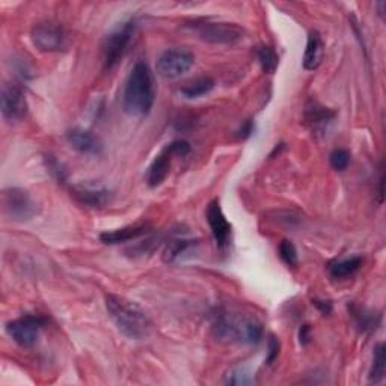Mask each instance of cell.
Returning <instances> with one entry per match:
<instances>
[{
	"label": "cell",
	"instance_id": "1",
	"mask_svg": "<svg viewBox=\"0 0 386 386\" xmlns=\"http://www.w3.org/2000/svg\"><path fill=\"white\" fill-rule=\"evenodd\" d=\"M156 89L150 66L138 62L133 66L123 91V109L128 116L142 118L148 115L154 106Z\"/></svg>",
	"mask_w": 386,
	"mask_h": 386
},
{
	"label": "cell",
	"instance_id": "2",
	"mask_svg": "<svg viewBox=\"0 0 386 386\" xmlns=\"http://www.w3.org/2000/svg\"><path fill=\"white\" fill-rule=\"evenodd\" d=\"M106 310L116 329L128 340H142L148 337L151 320L136 302L118 295H108L106 296Z\"/></svg>",
	"mask_w": 386,
	"mask_h": 386
},
{
	"label": "cell",
	"instance_id": "3",
	"mask_svg": "<svg viewBox=\"0 0 386 386\" xmlns=\"http://www.w3.org/2000/svg\"><path fill=\"white\" fill-rule=\"evenodd\" d=\"M213 330L220 341L257 344L263 337V325L255 317L228 310H218L213 315Z\"/></svg>",
	"mask_w": 386,
	"mask_h": 386
},
{
	"label": "cell",
	"instance_id": "4",
	"mask_svg": "<svg viewBox=\"0 0 386 386\" xmlns=\"http://www.w3.org/2000/svg\"><path fill=\"white\" fill-rule=\"evenodd\" d=\"M191 153V145L186 141H174L168 143L165 148L156 156L148 171H146V184L150 188H158L169 176L172 161L176 156H188Z\"/></svg>",
	"mask_w": 386,
	"mask_h": 386
},
{
	"label": "cell",
	"instance_id": "5",
	"mask_svg": "<svg viewBox=\"0 0 386 386\" xmlns=\"http://www.w3.org/2000/svg\"><path fill=\"white\" fill-rule=\"evenodd\" d=\"M136 28H138L136 20H128L106 38L103 46V59L106 70H112L113 66L123 59L124 53L127 51V47L131 43V38L135 35Z\"/></svg>",
	"mask_w": 386,
	"mask_h": 386
},
{
	"label": "cell",
	"instance_id": "6",
	"mask_svg": "<svg viewBox=\"0 0 386 386\" xmlns=\"http://www.w3.org/2000/svg\"><path fill=\"white\" fill-rule=\"evenodd\" d=\"M2 204L5 215L14 222H29L36 213L38 205L31 193L20 188H9L2 193Z\"/></svg>",
	"mask_w": 386,
	"mask_h": 386
},
{
	"label": "cell",
	"instance_id": "7",
	"mask_svg": "<svg viewBox=\"0 0 386 386\" xmlns=\"http://www.w3.org/2000/svg\"><path fill=\"white\" fill-rule=\"evenodd\" d=\"M31 38L34 46L43 53H56L68 47V34L55 21L36 23Z\"/></svg>",
	"mask_w": 386,
	"mask_h": 386
},
{
	"label": "cell",
	"instance_id": "8",
	"mask_svg": "<svg viewBox=\"0 0 386 386\" xmlns=\"http://www.w3.org/2000/svg\"><path fill=\"white\" fill-rule=\"evenodd\" d=\"M195 64V55L183 47H174L165 50L157 58L156 70L163 78H177L188 73Z\"/></svg>",
	"mask_w": 386,
	"mask_h": 386
},
{
	"label": "cell",
	"instance_id": "9",
	"mask_svg": "<svg viewBox=\"0 0 386 386\" xmlns=\"http://www.w3.org/2000/svg\"><path fill=\"white\" fill-rule=\"evenodd\" d=\"M192 31L203 39L211 44H234L240 41L245 36V31L240 26L234 23H193Z\"/></svg>",
	"mask_w": 386,
	"mask_h": 386
},
{
	"label": "cell",
	"instance_id": "10",
	"mask_svg": "<svg viewBox=\"0 0 386 386\" xmlns=\"http://www.w3.org/2000/svg\"><path fill=\"white\" fill-rule=\"evenodd\" d=\"M46 323H47L46 318L28 314L6 323L5 329L6 334L12 338V341L17 342L20 347L29 349L38 341L39 332H41Z\"/></svg>",
	"mask_w": 386,
	"mask_h": 386
},
{
	"label": "cell",
	"instance_id": "11",
	"mask_svg": "<svg viewBox=\"0 0 386 386\" xmlns=\"http://www.w3.org/2000/svg\"><path fill=\"white\" fill-rule=\"evenodd\" d=\"M0 109L9 124L23 121L28 113V101L23 91L14 85H5L2 88V97H0Z\"/></svg>",
	"mask_w": 386,
	"mask_h": 386
},
{
	"label": "cell",
	"instance_id": "12",
	"mask_svg": "<svg viewBox=\"0 0 386 386\" xmlns=\"http://www.w3.org/2000/svg\"><path fill=\"white\" fill-rule=\"evenodd\" d=\"M205 215H207V222H208L213 237H215L218 248L220 250L226 249L230 245V238H231V223L223 215V210L218 199H215V201H211L208 204Z\"/></svg>",
	"mask_w": 386,
	"mask_h": 386
},
{
	"label": "cell",
	"instance_id": "13",
	"mask_svg": "<svg viewBox=\"0 0 386 386\" xmlns=\"http://www.w3.org/2000/svg\"><path fill=\"white\" fill-rule=\"evenodd\" d=\"M337 112L329 108H325L320 103L311 100L305 108V124L308 127L313 135H326L330 124L334 123Z\"/></svg>",
	"mask_w": 386,
	"mask_h": 386
},
{
	"label": "cell",
	"instance_id": "14",
	"mask_svg": "<svg viewBox=\"0 0 386 386\" xmlns=\"http://www.w3.org/2000/svg\"><path fill=\"white\" fill-rule=\"evenodd\" d=\"M66 141L73 150L81 154H100L103 148L100 139L96 135L81 127L71 128L66 133Z\"/></svg>",
	"mask_w": 386,
	"mask_h": 386
},
{
	"label": "cell",
	"instance_id": "15",
	"mask_svg": "<svg viewBox=\"0 0 386 386\" xmlns=\"http://www.w3.org/2000/svg\"><path fill=\"white\" fill-rule=\"evenodd\" d=\"M325 56V44L323 38L317 31H311L306 41V49L303 55V68L306 71H314L322 65Z\"/></svg>",
	"mask_w": 386,
	"mask_h": 386
},
{
	"label": "cell",
	"instance_id": "16",
	"mask_svg": "<svg viewBox=\"0 0 386 386\" xmlns=\"http://www.w3.org/2000/svg\"><path fill=\"white\" fill-rule=\"evenodd\" d=\"M148 226L146 225H130L124 226V228H118L112 231H104L100 234V240L104 245H119L126 243L130 240H135V238L142 237L143 234L148 233Z\"/></svg>",
	"mask_w": 386,
	"mask_h": 386
},
{
	"label": "cell",
	"instance_id": "17",
	"mask_svg": "<svg viewBox=\"0 0 386 386\" xmlns=\"http://www.w3.org/2000/svg\"><path fill=\"white\" fill-rule=\"evenodd\" d=\"M71 195L76 201L82 205L100 208L109 203L111 192L108 189H92V188H73Z\"/></svg>",
	"mask_w": 386,
	"mask_h": 386
},
{
	"label": "cell",
	"instance_id": "18",
	"mask_svg": "<svg viewBox=\"0 0 386 386\" xmlns=\"http://www.w3.org/2000/svg\"><path fill=\"white\" fill-rule=\"evenodd\" d=\"M215 85L216 83L211 77L203 76V77L195 78V81H192L189 83H186L180 89V92L184 98L195 100V98H201V97H205L207 94H210V92L215 89Z\"/></svg>",
	"mask_w": 386,
	"mask_h": 386
},
{
	"label": "cell",
	"instance_id": "19",
	"mask_svg": "<svg viewBox=\"0 0 386 386\" xmlns=\"http://www.w3.org/2000/svg\"><path fill=\"white\" fill-rule=\"evenodd\" d=\"M196 242L189 240V238H176V240L169 242V245L165 249L163 254V261L168 264L177 263L183 260L186 255L191 254V252L195 249Z\"/></svg>",
	"mask_w": 386,
	"mask_h": 386
},
{
	"label": "cell",
	"instance_id": "20",
	"mask_svg": "<svg viewBox=\"0 0 386 386\" xmlns=\"http://www.w3.org/2000/svg\"><path fill=\"white\" fill-rule=\"evenodd\" d=\"M361 265H362L361 257H352V258H345L340 261H332L329 264V273L335 279H345L355 275Z\"/></svg>",
	"mask_w": 386,
	"mask_h": 386
},
{
	"label": "cell",
	"instance_id": "21",
	"mask_svg": "<svg viewBox=\"0 0 386 386\" xmlns=\"http://www.w3.org/2000/svg\"><path fill=\"white\" fill-rule=\"evenodd\" d=\"M385 372H386V347L383 342H380L375 349V359H372L368 380L371 383H380L385 379Z\"/></svg>",
	"mask_w": 386,
	"mask_h": 386
},
{
	"label": "cell",
	"instance_id": "22",
	"mask_svg": "<svg viewBox=\"0 0 386 386\" xmlns=\"http://www.w3.org/2000/svg\"><path fill=\"white\" fill-rule=\"evenodd\" d=\"M352 315L355 318V323H356V327L361 330V332H371L377 329V326L380 325V315L377 314H371V313H367L364 310H359L356 308V306H352Z\"/></svg>",
	"mask_w": 386,
	"mask_h": 386
},
{
	"label": "cell",
	"instance_id": "23",
	"mask_svg": "<svg viewBox=\"0 0 386 386\" xmlns=\"http://www.w3.org/2000/svg\"><path fill=\"white\" fill-rule=\"evenodd\" d=\"M255 53H257V59H258L264 73L272 74L276 71L278 65H279V56L272 47L260 46V47H257Z\"/></svg>",
	"mask_w": 386,
	"mask_h": 386
},
{
	"label": "cell",
	"instance_id": "24",
	"mask_svg": "<svg viewBox=\"0 0 386 386\" xmlns=\"http://www.w3.org/2000/svg\"><path fill=\"white\" fill-rule=\"evenodd\" d=\"M279 257L281 260L290 265V268H295L299 263V255H298V249L293 245L290 240H283L279 243Z\"/></svg>",
	"mask_w": 386,
	"mask_h": 386
},
{
	"label": "cell",
	"instance_id": "25",
	"mask_svg": "<svg viewBox=\"0 0 386 386\" xmlns=\"http://www.w3.org/2000/svg\"><path fill=\"white\" fill-rule=\"evenodd\" d=\"M329 163L335 171H344L350 163V153L347 150H334L329 156Z\"/></svg>",
	"mask_w": 386,
	"mask_h": 386
},
{
	"label": "cell",
	"instance_id": "26",
	"mask_svg": "<svg viewBox=\"0 0 386 386\" xmlns=\"http://www.w3.org/2000/svg\"><path fill=\"white\" fill-rule=\"evenodd\" d=\"M252 382H254V379H252L249 372L243 368H238L228 372L225 379V383H228V385H250Z\"/></svg>",
	"mask_w": 386,
	"mask_h": 386
},
{
	"label": "cell",
	"instance_id": "27",
	"mask_svg": "<svg viewBox=\"0 0 386 386\" xmlns=\"http://www.w3.org/2000/svg\"><path fill=\"white\" fill-rule=\"evenodd\" d=\"M279 349H281V342H279L276 337L272 335L269 338V353H268V357H265V364L272 365L276 361L279 356Z\"/></svg>",
	"mask_w": 386,
	"mask_h": 386
},
{
	"label": "cell",
	"instance_id": "28",
	"mask_svg": "<svg viewBox=\"0 0 386 386\" xmlns=\"http://www.w3.org/2000/svg\"><path fill=\"white\" fill-rule=\"evenodd\" d=\"M252 133H254V123H252L249 119V121H245L240 126V128L237 130V138L238 139H248Z\"/></svg>",
	"mask_w": 386,
	"mask_h": 386
},
{
	"label": "cell",
	"instance_id": "29",
	"mask_svg": "<svg viewBox=\"0 0 386 386\" xmlns=\"http://www.w3.org/2000/svg\"><path fill=\"white\" fill-rule=\"evenodd\" d=\"M299 341L302 345H308V342L311 341V327L310 325H302V327L299 329Z\"/></svg>",
	"mask_w": 386,
	"mask_h": 386
},
{
	"label": "cell",
	"instance_id": "30",
	"mask_svg": "<svg viewBox=\"0 0 386 386\" xmlns=\"http://www.w3.org/2000/svg\"><path fill=\"white\" fill-rule=\"evenodd\" d=\"M313 303L315 305V308H317L318 311H320L323 315L330 314V311H332V302H329V300H320V299H315V300H313Z\"/></svg>",
	"mask_w": 386,
	"mask_h": 386
},
{
	"label": "cell",
	"instance_id": "31",
	"mask_svg": "<svg viewBox=\"0 0 386 386\" xmlns=\"http://www.w3.org/2000/svg\"><path fill=\"white\" fill-rule=\"evenodd\" d=\"M383 183H385V177L382 174L380 180H379V204H382V201H383Z\"/></svg>",
	"mask_w": 386,
	"mask_h": 386
}]
</instances>
